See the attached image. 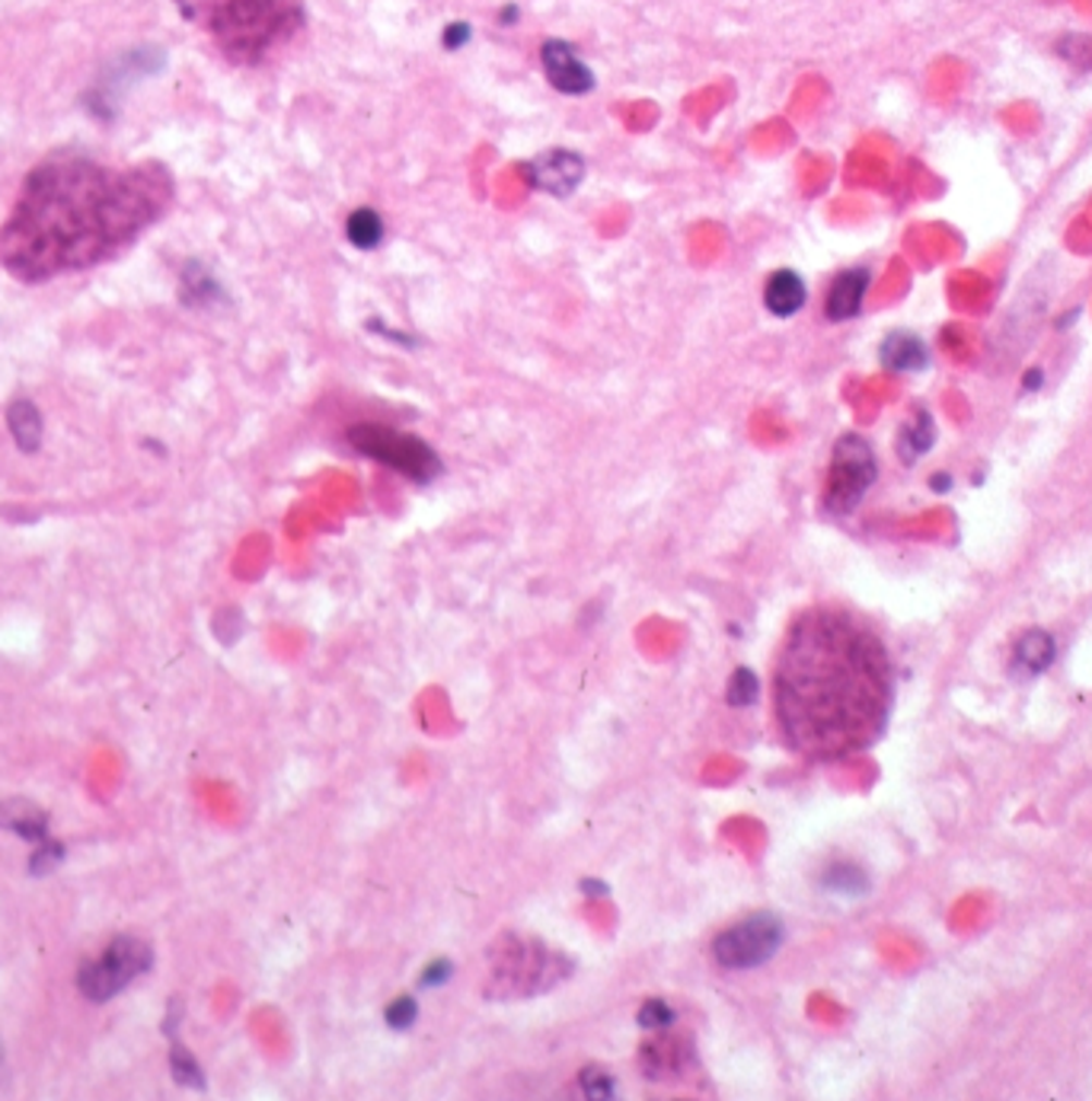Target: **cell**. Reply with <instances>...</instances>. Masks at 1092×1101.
Wrapping results in <instances>:
<instances>
[{"label": "cell", "instance_id": "obj_21", "mask_svg": "<svg viewBox=\"0 0 1092 1101\" xmlns=\"http://www.w3.org/2000/svg\"><path fill=\"white\" fill-rule=\"evenodd\" d=\"M419 1015V1005L413 997H400L396 1003L387 1009V1025L390 1028H409Z\"/></svg>", "mask_w": 1092, "mask_h": 1101}, {"label": "cell", "instance_id": "obj_2", "mask_svg": "<svg viewBox=\"0 0 1092 1101\" xmlns=\"http://www.w3.org/2000/svg\"><path fill=\"white\" fill-rule=\"evenodd\" d=\"M348 441L358 454L378 460L383 467L403 473L406 479L413 482H431V479L441 473V460L438 454L428 447L426 441H419L416 434H406V431L387 429V425H355L348 431Z\"/></svg>", "mask_w": 1092, "mask_h": 1101}, {"label": "cell", "instance_id": "obj_12", "mask_svg": "<svg viewBox=\"0 0 1092 1101\" xmlns=\"http://www.w3.org/2000/svg\"><path fill=\"white\" fill-rule=\"evenodd\" d=\"M930 361L927 345L913 333H892L882 342V364L895 374H913L923 371Z\"/></svg>", "mask_w": 1092, "mask_h": 1101}, {"label": "cell", "instance_id": "obj_25", "mask_svg": "<svg viewBox=\"0 0 1092 1101\" xmlns=\"http://www.w3.org/2000/svg\"><path fill=\"white\" fill-rule=\"evenodd\" d=\"M447 974H451V964H447V961H438V964H431L426 974H422V984H426V987H434V984L447 980Z\"/></svg>", "mask_w": 1092, "mask_h": 1101}, {"label": "cell", "instance_id": "obj_16", "mask_svg": "<svg viewBox=\"0 0 1092 1101\" xmlns=\"http://www.w3.org/2000/svg\"><path fill=\"white\" fill-rule=\"evenodd\" d=\"M824 884L837 894H862L869 888L866 875L856 865H831L824 875Z\"/></svg>", "mask_w": 1092, "mask_h": 1101}, {"label": "cell", "instance_id": "obj_28", "mask_svg": "<svg viewBox=\"0 0 1092 1101\" xmlns=\"http://www.w3.org/2000/svg\"><path fill=\"white\" fill-rule=\"evenodd\" d=\"M581 891H588V898H601L608 888H604L601 881H585V884H581Z\"/></svg>", "mask_w": 1092, "mask_h": 1101}, {"label": "cell", "instance_id": "obj_4", "mask_svg": "<svg viewBox=\"0 0 1092 1101\" xmlns=\"http://www.w3.org/2000/svg\"><path fill=\"white\" fill-rule=\"evenodd\" d=\"M879 477L875 454L866 437L859 434H844L834 444V460L827 473V488H824V508L834 515H850L869 485Z\"/></svg>", "mask_w": 1092, "mask_h": 1101}, {"label": "cell", "instance_id": "obj_14", "mask_svg": "<svg viewBox=\"0 0 1092 1101\" xmlns=\"http://www.w3.org/2000/svg\"><path fill=\"white\" fill-rule=\"evenodd\" d=\"M936 441V429H933V419L927 409L913 412V419L907 422L901 429V437H898V454H901L904 463H913L917 457H923Z\"/></svg>", "mask_w": 1092, "mask_h": 1101}, {"label": "cell", "instance_id": "obj_20", "mask_svg": "<svg viewBox=\"0 0 1092 1101\" xmlns=\"http://www.w3.org/2000/svg\"><path fill=\"white\" fill-rule=\"evenodd\" d=\"M1060 54L1067 61L1080 64V67H1092V39H1087V36H1067L1060 42Z\"/></svg>", "mask_w": 1092, "mask_h": 1101}, {"label": "cell", "instance_id": "obj_27", "mask_svg": "<svg viewBox=\"0 0 1092 1101\" xmlns=\"http://www.w3.org/2000/svg\"><path fill=\"white\" fill-rule=\"evenodd\" d=\"M518 13H522V10H518V7H515V3H508V7H505V10H502V23H505V26H512V23H518Z\"/></svg>", "mask_w": 1092, "mask_h": 1101}, {"label": "cell", "instance_id": "obj_18", "mask_svg": "<svg viewBox=\"0 0 1092 1101\" xmlns=\"http://www.w3.org/2000/svg\"><path fill=\"white\" fill-rule=\"evenodd\" d=\"M725 700H728V706H751L758 700V677L748 668L735 670L732 680H728Z\"/></svg>", "mask_w": 1092, "mask_h": 1101}, {"label": "cell", "instance_id": "obj_10", "mask_svg": "<svg viewBox=\"0 0 1092 1101\" xmlns=\"http://www.w3.org/2000/svg\"><path fill=\"white\" fill-rule=\"evenodd\" d=\"M0 830H10L29 843H42L48 830V814L26 799H7L0 802Z\"/></svg>", "mask_w": 1092, "mask_h": 1101}, {"label": "cell", "instance_id": "obj_23", "mask_svg": "<svg viewBox=\"0 0 1092 1101\" xmlns=\"http://www.w3.org/2000/svg\"><path fill=\"white\" fill-rule=\"evenodd\" d=\"M671 1022H674V1009L662 1000H649L639 1012V1025H646V1028H665Z\"/></svg>", "mask_w": 1092, "mask_h": 1101}, {"label": "cell", "instance_id": "obj_3", "mask_svg": "<svg viewBox=\"0 0 1092 1101\" xmlns=\"http://www.w3.org/2000/svg\"><path fill=\"white\" fill-rule=\"evenodd\" d=\"M154 964V952L150 945L135 939V936H122L115 939L106 955L99 961H87L77 974V987L87 1000L94 1003H106L112 1000L119 990H125L135 977H142L144 970H150Z\"/></svg>", "mask_w": 1092, "mask_h": 1101}, {"label": "cell", "instance_id": "obj_1", "mask_svg": "<svg viewBox=\"0 0 1092 1101\" xmlns=\"http://www.w3.org/2000/svg\"><path fill=\"white\" fill-rule=\"evenodd\" d=\"M892 658L882 639L841 610H808L776 658L773 709L783 738L811 760H844L875 744L892 713Z\"/></svg>", "mask_w": 1092, "mask_h": 1101}, {"label": "cell", "instance_id": "obj_17", "mask_svg": "<svg viewBox=\"0 0 1092 1101\" xmlns=\"http://www.w3.org/2000/svg\"><path fill=\"white\" fill-rule=\"evenodd\" d=\"M170 1066H173V1079L176 1083H183V1086H189V1089H205V1076H201V1066L195 1063V1056H192L186 1048H173L170 1051Z\"/></svg>", "mask_w": 1092, "mask_h": 1101}, {"label": "cell", "instance_id": "obj_8", "mask_svg": "<svg viewBox=\"0 0 1092 1101\" xmlns=\"http://www.w3.org/2000/svg\"><path fill=\"white\" fill-rule=\"evenodd\" d=\"M869 290V272L866 269H847L841 272L824 297V317L831 323H847L862 310V297Z\"/></svg>", "mask_w": 1092, "mask_h": 1101}, {"label": "cell", "instance_id": "obj_15", "mask_svg": "<svg viewBox=\"0 0 1092 1101\" xmlns=\"http://www.w3.org/2000/svg\"><path fill=\"white\" fill-rule=\"evenodd\" d=\"M383 218L375 208H355L345 221V237L355 249H378L383 243Z\"/></svg>", "mask_w": 1092, "mask_h": 1101}, {"label": "cell", "instance_id": "obj_24", "mask_svg": "<svg viewBox=\"0 0 1092 1101\" xmlns=\"http://www.w3.org/2000/svg\"><path fill=\"white\" fill-rule=\"evenodd\" d=\"M470 39H474V26L470 23H451L441 33V46L447 48V51H461Z\"/></svg>", "mask_w": 1092, "mask_h": 1101}, {"label": "cell", "instance_id": "obj_5", "mask_svg": "<svg viewBox=\"0 0 1092 1101\" xmlns=\"http://www.w3.org/2000/svg\"><path fill=\"white\" fill-rule=\"evenodd\" d=\"M783 945V923L773 913H754L725 929L713 942V957L725 970H751L766 964Z\"/></svg>", "mask_w": 1092, "mask_h": 1101}, {"label": "cell", "instance_id": "obj_7", "mask_svg": "<svg viewBox=\"0 0 1092 1101\" xmlns=\"http://www.w3.org/2000/svg\"><path fill=\"white\" fill-rule=\"evenodd\" d=\"M540 64H543V74H547L550 87L560 90L563 96H588L594 90V84H598L594 71L563 39H547L543 42V48H540Z\"/></svg>", "mask_w": 1092, "mask_h": 1101}, {"label": "cell", "instance_id": "obj_13", "mask_svg": "<svg viewBox=\"0 0 1092 1101\" xmlns=\"http://www.w3.org/2000/svg\"><path fill=\"white\" fill-rule=\"evenodd\" d=\"M7 425L23 454H36L42 444V416L33 399H16L7 409Z\"/></svg>", "mask_w": 1092, "mask_h": 1101}, {"label": "cell", "instance_id": "obj_22", "mask_svg": "<svg viewBox=\"0 0 1092 1101\" xmlns=\"http://www.w3.org/2000/svg\"><path fill=\"white\" fill-rule=\"evenodd\" d=\"M581 1089L591 1096V1099H611L614 1096V1083L604 1069H585L581 1073Z\"/></svg>", "mask_w": 1092, "mask_h": 1101}, {"label": "cell", "instance_id": "obj_9", "mask_svg": "<svg viewBox=\"0 0 1092 1101\" xmlns=\"http://www.w3.org/2000/svg\"><path fill=\"white\" fill-rule=\"evenodd\" d=\"M806 300H808L806 282H802V275L793 272V269L773 272V275L766 279V285H763V304H766V310H770L773 317H780V320L796 317V313L806 307Z\"/></svg>", "mask_w": 1092, "mask_h": 1101}, {"label": "cell", "instance_id": "obj_26", "mask_svg": "<svg viewBox=\"0 0 1092 1101\" xmlns=\"http://www.w3.org/2000/svg\"><path fill=\"white\" fill-rule=\"evenodd\" d=\"M1042 383H1045V374H1042L1039 368L1026 371V378H1022V386H1026V389H1039Z\"/></svg>", "mask_w": 1092, "mask_h": 1101}, {"label": "cell", "instance_id": "obj_19", "mask_svg": "<svg viewBox=\"0 0 1092 1101\" xmlns=\"http://www.w3.org/2000/svg\"><path fill=\"white\" fill-rule=\"evenodd\" d=\"M61 859H64V846L54 843V840H42L39 850L29 859V868H33V875H48V871H54L61 865Z\"/></svg>", "mask_w": 1092, "mask_h": 1101}, {"label": "cell", "instance_id": "obj_11", "mask_svg": "<svg viewBox=\"0 0 1092 1101\" xmlns=\"http://www.w3.org/2000/svg\"><path fill=\"white\" fill-rule=\"evenodd\" d=\"M1054 655H1057V645H1054V639L1047 635L1045 629H1029L1016 642L1013 665H1016V673H1022V677H1039V673H1045L1051 668Z\"/></svg>", "mask_w": 1092, "mask_h": 1101}, {"label": "cell", "instance_id": "obj_29", "mask_svg": "<svg viewBox=\"0 0 1092 1101\" xmlns=\"http://www.w3.org/2000/svg\"><path fill=\"white\" fill-rule=\"evenodd\" d=\"M949 485H952L949 473H936V477H933V488H936V492H946Z\"/></svg>", "mask_w": 1092, "mask_h": 1101}, {"label": "cell", "instance_id": "obj_6", "mask_svg": "<svg viewBox=\"0 0 1092 1101\" xmlns=\"http://www.w3.org/2000/svg\"><path fill=\"white\" fill-rule=\"evenodd\" d=\"M527 186L537 191H547L553 198H569L572 191L585 180V160L575 150L553 147L547 153H537L522 166Z\"/></svg>", "mask_w": 1092, "mask_h": 1101}]
</instances>
